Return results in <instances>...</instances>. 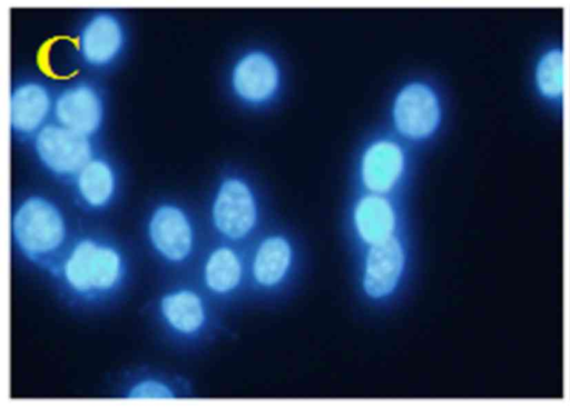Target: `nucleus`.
<instances>
[{"label":"nucleus","mask_w":570,"mask_h":409,"mask_svg":"<svg viewBox=\"0 0 570 409\" xmlns=\"http://www.w3.org/2000/svg\"><path fill=\"white\" fill-rule=\"evenodd\" d=\"M412 229L410 198L348 190L341 217L347 255Z\"/></svg>","instance_id":"9b49d317"},{"label":"nucleus","mask_w":570,"mask_h":409,"mask_svg":"<svg viewBox=\"0 0 570 409\" xmlns=\"http://www.w3.org/2000/svg\"><path fill=\"white\" fill-rule=\"evenodd\" d=\"M28 146L40 169L66 187L100 151L98 140L78 133L53 120L46 124Z\"/></svg>","instance_id":"4468645a"},{"label":"nucleus","mask_w":570,"mask_h":409,"mask_svg":"<svg viewBox=\"0 0 570 409\" xmlns=\"http://www.w3.org/2000/svg\"><path fill=\"white\" fill-rule=\"evenodd\" d=\"M140 236L161 280L193 276L209 238L205 219L173 196L151 201L142 216Z\"/></svg>","instance_id":"39448f33"},{"label":"nucleus","mask_w":570,"mask_h":409,"mask_svg":"<svg viewBox=\"0 0 570 409\" xmlns=\"http://www.w3.org/2000/svg\"><path fill=\"white\" fill-rule=\"evenodd\" d=\"M420 154L381 121L363 133L352 152L348 190L410 198Z\"/></svg>","instance_id":"6e6552de"},{"label":"nucleus","mask_w":570,"mask_h":409,"mask_svg":"<svg viewBox=\"0 0 570 409\" xmlns=\"http://www.w3.org/2000/svg\"><path fill=\"white\" fill-rule=\"evenodd\" d=\"M56 87L45 78L27 74L12 81L9 98L10 131L28 144L53 117Z\"/></svg>","instance_id":"6ab92c4d"},{"label":"nucleus","mask_w":570,"mask_h":409,"mask_svg":"<svg viewBox=\"0 0 570 409\" xmlns=\"http://www.w3.org/2000/svg\"><path fill=\"white\" fill-rule=\"evenodd\" d=\"M309 253L302 233L273 220L247 246L248 303L275 308L288 302L303 286Z\"/></svg>","instance_id":"20e7f679"},{"label":"nucleus","mask_w":570,"mask_h":409,"mask_svg":"<svg viewBox=\"0 0 570 409\" xmlns=\"http://www.w3.org/2000/svg\"><path fill=\"white\" fill-rule=\"evenodd\" d=\"M68 188L80 212L91 217L104 216L121 196V169L111 156L100 150L82 167Z\"/></svg>","instance_id":"a211bd4d"},{"label":"nucleus","mask_w":570,"mask_h":409,"mask_svg":"<svg viewBox=\"0 0 570 409\" xmlns=\"http://www.w3.org/2000/svg\"><path fill=\"white\" fill-rule=\"evenodd\" d=\"M130 43L124 18L110 9L90 12L78 26L71 39L77 64L90 73H107L125 59Z\"/></svg>","instance_id":"ddd939ff"},{"label":"nucleus","mask_w":570,"mask_h":409,"mask_svg":"<svg viewBox=\"0 0 570 409\" xmlns=\"http://www.w3.org/2000/svg\"><path fill=\"white\" fill-rule=\"evenodd\" d=\"M450 119L451 100L444 83L432 73L413 72L391 88L382 122L422 153L443 139Z\"/></svg>","instance_id":"0eeeda50"},{"label":"nucleus","mask_w":570,"mask_h":409,"mask_svg":"<svg viewBox=\"0 0 570 409\" xmlns=\"http://www.w3.org/2000/svg\"><path fill=\"white\" fill-rule=\"evenodd\" d=\"M109 398L191 399L197 397L188 376L171 368L135 363L117 370L108 382Z\"/></svg>","instance_id":"f3484780"},{"label":"nucleus","mask_w":570,"mask_h":409,"mask_svg":"<svg viewBox=\"0 0 570 409\" xmlns=\"http://www.w3.org/2000/svg\"><path fill=\"white\" fill-rule=\"evenodd\" d=\"M224 89L240 111L265 116L286 99L289 76L282 53L269 44H245L230 56L224 70Z\"/></svg>","instance_id":"9d476101"},{"label":"nucleus","mask_w":570,"mask_h":409,"mask_svg":"<svg viewBox=\"0 0 570 409\" xmlns=\"http://www.w3.org/2000/svg\"><path fill=\"white\" fill-rule=\"evenodd\" d=\"M136 273V256L128 240L106 228L87 226L78 227L47 276L70 311L99 316L127 299Z\"/></svg>","instance_id":"f257e3e1"},{"label":"nucleus","mask_w":570,"mask_h":409,"mask_svg":"<svg viewBox=\"0 0 570 409\" xmlns=\"http://www.w3.org/2000/svg\"><path fill=\"white\" fill-rule=\"evenodd\" d=\"M193 276L225 313L248 303L246 246L209 236Z\"/></svg>","instance_id":"f8f14e48"},{"label":"nucleus","mask_w":570,"mask_h":409,"mask_svg":"<svg viewBox=\"0 0 570 409\" xmlns=\"http://www.w3.org/2000/svg\"><path fill=\"white\" fill-rule=\"evenodd\" d=\"M107 119V93L95 78L76 77L56 87L52 120L57 123L99 140Z\"/></svg>","instance_id":"dca6fc26"},{"label":"nucleus","mask_w":570,"mask_h":409,"mask_svg":"<svg viewBox=\"0 0 570 409\" xmlns=\"http://www.w3.org/2000/svg\"><path fill=\"white\" fill-rule=\"evenodd\" d=\"M204 219L209 236L246 247L275 220L262 181L237 163L223 166L214 178Z\"/></svg>","instance_id":"423d86ee"},{"label":"nucleus","mask_w":570,"mask_h":409,"mask_svg":"<svg viewBox=\"0 0 570 409\" xmlns=\"http://www.w3.org/2000/svg\"><path fill=\"white\" fill-rule=\"evenodd\" d=\"M569 177H570V152H569ZM569 182H570V180H569Z\"/></svg>","instance_id":"aec40b11"},{"label":"nucleus","mask_w":570,"mask_h":409,"mask_svg":"<svg viewBox=\"0 0 570 409\" xmlns=\"http://www.w3.org/2000/svg\"><path fill=\"white\" fill-rule=\"evenodd\" d=\"M153 335L171 352L194 356L212 347L225 331L226 313L194 276L161 280L144 307Z\"/></svg>","instance_id":"f03ea898"},{"label":"nucleus","mask_w":570,"mask_h":409,"mask_svg":"<svg viewBox=\"0 0 570 409\" xmlns=\"http://www.w3.org/2000/svg\"><path fill=\"white\" fill-rule=\"evenodd\" d=\"M566 43L549 37L531 51L525 68V86L534 104L548 117L560 121L567 110Z\"/></svg>","instance_id":"2eb2a0df"},{"label":"nucleus","mask_w":570,"mask_h":409,"mask_svg":"<svg viewBox=\"0 0 570 409\" xmlns=\"http://www.w3.org/2000/svg\"><path fill=\"white\" fill-rule=\"evenodd\" d=\"M348 260L358 306L375 316L395 311L410 296L417 275L414 230L351 253Z\"/></svg>","instance_id":"7ed1b4c3"},{"label":"nucleus","mask_w":570,"mask_h":409,"mask_svg":"<svg viewBox=\"0 0 570 409\" xmlns=\"http://www.w3.org/2000/svg\"><path fill=\"white\" fill-rule=\"evenodd\" d=\"M10 229L13 249L19 257L47 273L78 227L59 199L48 192L32 190L13 201Z\"/></svg>","instance_id":"1a4fd4ad"}]
</instances>
